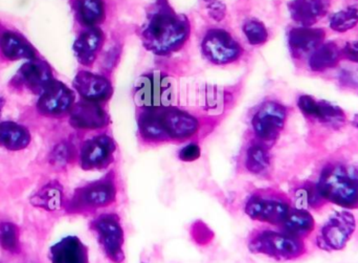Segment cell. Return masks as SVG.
Here are the masks:
<instances>
[{"label": "cell", "instance_id": "obj_16", "mask_svg": "<svg viewBox=\"0 0 358 263\" xmlns=\"http://www.w3.org/2000/svg\"><path fill=\"white\" fill-rule=\"evenodd\" d=\"M69 122L77 129H101L108 125V115L99 103L83 101L73 104L69 111Z\"/></svg>", "mask_w": 358, "mask_h": 263}, {"label": "cell", "instance_id": "obj_22", "mask_svg": "<svg viewBox=\"0 0 358 263\" xmlns=\"http://www.w3.org/2000/svg\"><path fill=\"white\" fill-rule=\"evenodd\" d=\"M279 228L292 236L304 239L315 230V220L308 210L292 207Z\"/></svg>", "mask_w": 358, "mask_h": 263}, {"label": "cell", "instance_id": "obj_12", "mask_svg": "<svg viewBox=\"0 0 358 263\" xmlns=\"http://www.w3.org/2000/svg\"><path fill=\"white\" fill-rule=\"evenodd\" d=\"M117 150L115 141L107 134H99L86 141L80 151L82 169L102 170L113 164Z\"/></svg>", "mask_w": 358, "mask_h": 263}, {"label": "cell", "instance_id": "obj_36", "mask_svg": "<svg viewBox=\"0 0 358 263\" xmlns=\"http://www.w3.org/2000/svg\"><path fill=\"white\" fill-rule=\"evenodd\" d=\"M342 57L353 63H358V41L347 42L342 50Z\"/></svg>", "mask_w": 358, "mask_h": 263}, {"label": "cell", "instance_id": "obj_4", "mask_svg": "<svg viewBox=\"0 0 358 263\" xmlns=\"http://www.w3.org/2000/svg\"><path fill=\"white\" fill-rule=\"evenodd\" d=\"M248 247L252 253L267 256L280 262L298 260L306 254L303 239L284 231L258 229L248 237Z\"/></svg>", "mask_w": 358, "mask_h": 263}, {"label": "cell", "instance_id": "obj_35", "mask_svg": "<svg viewBox=\"0 0 358 263\" xmlns=\"http://www.w3.org/2000/svg\"><path fill=\"white\" fill-rule=\"evenodd\" d=\"M201 155V149L196 143H189L187 146L182 147L179 151L178 157L182 162H194L199 159Z\"/></svg>", "mask_w": 358, "mask_h": 263}, {"label": "cell", "instance_id": "obj_25", "mask_svg": "<svg viewBox=\"0 0 358 263\" xmlns=\"http://www.w3.org/2000/svg\"><path fill=\"white\" fill-rule=\"evenodd\" d=\"M64 201L63 188L59 183L52 182L42 187L31 197V204L36 208L46 211L60 210Z\"/></svg>", "mask_w": 358, "mask_h": 263}, {"label": "cell", "instance_id": "obj_23", "mask_svg": "<svg viewBox=\"0 0 358 263\" xmlns=\"http://www.w3.org/2000/svg\"><path fill=\"white\" fill-rule=\"evenodd\" d=\"M29 129L16 122L0 123V148L10 151L23 150L31 144Z\"/></svg>", "mask_w": 358, "mask_h": 263}, {"label": "cell", "instance_id": "obj_31", "mask_svg": "<svg viewBox=\"0 0 358 263\" xmlns=\"http://www.w3.org/2000/svg\"><path fill=\"white\" fill-rule=\"evenodd\" d=\"M0 247L8 253H20V233L16 225L12 222L0 224Z\"/></svg>", "mask_w": 358, "mask_h": 263}, {"label": "cell", "instance_id": "obj_11", "mask_svg": "<svg viewBox=\"0 0 358 263\" xmlns=\"http://www.w3.org/2000/svg\"><path fill=\"white\" fill-rule=\"evenodd\" d=\"M201 48L203 56L217 65L235 62L242 55V46L225 29L208 31L202 40Z\"/></svg>", "mask_w": 358, "mask_h": 263}, {"label": "cell", "instance_id": "obj_17", "mask_svg": "<svg viewBox=\"0 0 358 263\" xmlns=\"http://www.w3.org/2000/svg\"><path fill=\"white\" fill-rule=\"evenodd\" d=\"M331 0H292L288 3L290 16L301 27H311L329 12Z\"/></svg>", "mask_w": 358, "mask_h": 263}, {"label": "cell", "instance_id": "obj_27", "mask_svg": "<svg viewBox=\"0 0 358 263\" xmlns=\"http://www.w3.org/2000/svg\"><path fill=\"white\" fill-rule=\"evenodd\" d=\"M342 59V50L334 42L323 43L311 54L309 66L313 71H325L336 66Z\"/></svg>", "mask_w": 358, "mask_h": 263}, {"label": "cell", "instance_id": "obj_19", "mask_svg": "<svg viewBox=\"0 0 358 263\" xmlns=\"http://www.w3.org/2000/svg\"><path fill=\"white\" fill-rule=\"evenodd\" d=\"M52 263H90L88 248L77 236H67L50 250Z\"/></svg>", "mask_w": 358, "mask_h": 263}, {"label": "cell", "instance_id": "obj_20", "mask_svg": "<svg viewBox=\"0 0 358 263\" xmlns=\"http://www.w3.org/2000/svg\"><path fill=\"white\" fill-rule=\"evenodd\" d=\"M17 76L24 86L38 94H41L42 90L54 80L50 65L37 59L27 61L20 67Z\"/></svg>", "mask_w": 358, "mask_h": 263}, {"label": "cell", "instance_id": "obj_32", "mask_svg": "<svg viewBox=\"0 0 358 263\" xmlns=\"http://www.w3.org/2000/svg\"><path fill=\"white\" fill-rule=\"evenodd\" d=\"M243 33L248 43L252 45H261L268 39V31L261 21L250 19L243 25Z\"/></svg>", "mask_w": 358, "mask_h": 263}, {"label": "cell", "instance_id": "obj_34", "mask_svg": "<svg viewBox=\"0 0 358 263\" xmlns=\"http://www.w3.org/2000/svg\"><path fill=\"white\" fill-rule=\"evenodd\" d=\"M206 1V10L210 18L216 21L223 20L227 14L225 4L220 0H204Z\"/></svg>", "mask_w": 358, "mask_h": 263}, {"label": "cell", "instance_id": "obj_2", "mask_svg": "<svg viewBox=\"0 0 358 263\" xmlns=\"http://www.w3.org/2000/svg\"><path fill=\"white\" fill-rule=\"evenodd\" d=\"M198 129L199 121L176 107L145 109L138 117V132L148 142L187 140Z\"/></svg>", "mask_w": 358, "mask_h": 263}, {"label": "cell", "instance_id": "obj_9", "mask_svg": "<svg viewBox=\"0 0 358 263\" xmlns=\"http://www.w3.org/2000/svg\"><path fill=\"white\" fill-rule=\"evenodd\" d=\"M90 227L96 233V239L107 258L113 263L123 262L125 260V237L119 215L115 213L101 214L92 220Z\"/></svg>", "mask_w": 358, "mask_h": 263}, {"label": "cell", "instance_id": "obj_33", "mask_svg": "<svg viewBox=\"0 0 358 263\" xmlns=\"http://www.w3.org/2000/svg\"><path fill=\"white\" fill-rule=\"evenodd\" d=\"M73 157V147L69 143H60L52 150V155H50V162H52V165L57 166V167H64L71 161Z\"/></svg>", "mask_w": 358, "mask_h": 263}, {"label": "cell", "instance_id": "obj_15", "mask_svg": "<svg viewBox=\"0 0 358 263\" xmlns=\"http://www.w3.org/2000/svg\"><path fill=\"white\" fill-rule=\"evenodd\" d=\"M73 87L80 96L90 102H104L113 96L110 81L104 76L90 71H80L73 79Z\"/></svg>", "mask_w": 358, "mask_h": 263}, {"label": "cell", "instance_id": "obj_37", "mask_svg": "<svg viewBox=\"0 0 358 263\" xmlns=\"http://www.w3.org/2000/svg\"><path fill=\"white\" fill-rule=\"evenodd\" d=\"M351 123H352V125L355 126V127L358 128V113L353 117L352 121H351Z\"/></svg>", "mask_w": 358, "mask_h": 263}, {"label": "cell", "instance_id": "obj_28", "mask_svg": "<svg viewBox=\"0 0 358 263\" xmlns=\"http://www.w3.org/2000/svg\"><path fill=\"white\" fill-rule=\"evenodd\" d=\"M76 12L82 24L94 27L104 21L105 3L103 0H77Z\"/></svg>", "mask_w": 358, "mask_h": 263}, {"label": "cell", "instance_id": "obj_8", "mask_svg": "<svg viewBox=\"0 0 358 263\" xmlns=\"http://www.w3.org/2000/svg\"><path fill=\"white\" fill-rule=\"evenodd\" d=\"M136 105L144 109L171 106L173 88L169 77L162 73L141 76L134 88Z\"/></svg>", "mask_w": 358, "mask_h": 263}, {"label": "cell", "instance_id": "obj_18", "mask_svg": "<svg viewBox=\"0 0 358 263\" xmlns=\"http://www.w3.org/2000/svg\"><path fill=\"white\" fill-rule=\"evenodd\" d=\"M326 33L323 29L300 27L292 29L288 34V44L294 58L301 59L313 54L323 44Z\"/></svg>", "mask_w": 358, "mask_h": 263}, {"label": "cell", "instance_id": "obj_13", "mask_svg": "<svg viewBox=\"0 0 358 263\" xmlns=\"http://www.w3.org/2000/svg\"><path fill=\"white\" fill-rule=\"evenodd\" d=\"M75 103V94L64 83L52 80L40 94L37 108L41 115L60 117L69 113Z\"/></svg>", "mask_w": 358, "mask_h": 263}, {"label": "cell", "instance_id": "obj_14", "mask_svg": "<svg viewBox=\"0 0 358 263\" xmlns=\"http://www.w3.org/2000/svg\"><path fill=\"white\" fill-rule=\"evenodd\" d=\"M298 106L305 117L315 120L324 125L340 128L346 123V115L341 107L324 100H317L308 94L299 98Z\"/></svg>", "mask_w": 358, "mask_h": 263}, {"label": "cell", "instance_id": "obj_5", "mask_svg": "<svg viewBox=\"0 0 358 263\" xmlns=\"http://www.w3.org/2000/svg\"><path fill=\"white\" fill-rule=\"evenodd\" d=\"M292 209V199L282 191L271 188L255 191L245 204L248 218L275 227L283 224Z\"/></svg>", "mask_w": 358, "mask_h": 263}, {"label": "cell", "instance_id": "obj_38", "mask_svg": "<svg viewBox=\"0 0 358 263\" xmlns=\"http://www.w3.org/2000/svg\"><path fill=\"white\" fill-rule=\"evenodd\" d=\"M2 106H3V101H2V99H0V113H1Z\"/></svg>", "mask_w": 358, "mask_h": 263}, {"label": "cell", "instance_id": "obj_30", "mask_svg": "<svg viewBox=\"0 0 358 263\" xmlns=\"http://www.w3.org/2000/svg\"><path fill=\"white\" fill-rule=\"evenodd\" d=\"M358 23V6H350L336 13L330 19V27L338 33H346Z\"/></svg>", "mask_w": 358, "mask_h": 263}, {"label": "cell", "instance_id": "obj_7", "mask_svg": "<svg viewBox=\"0 0 358 263\" xmlns=\"http://www.w3.org/2000/svg\"><path fill=\"white\" fill-rule=\"evenodd\" d=\"M357 230V220L348 210L330 215L317 233L315 243L323 251H341L346 247Z\"/></svg>", "mask_w": 358, "mask_h": 263}, {"label": "cell", "instance_id": "obj_10", "mask_svg": "<svg viewBox=\"0 0 358 263\" xmlns=\"http://www.w3.org/2000/svg\"><path fill=\"white\" fill-rule=\"evenodd\" d=\"M287 119V109L275 101L263 103L252 119V130L259 142L271 146L280 136Z\"/></svg>", "mask_w": 358, "mask_h": 263}, {"label": "cell", "instance_id": "obj_24", "mask_svg": "<svg viewBox=\"0 0 358 263\" xmlns=\"http://www.w3.org/2000/svg\"><path fill=\"white\" fill-rule=\"evenodd\" d=\"M0 50L8 60H33L35 50L33 46L18 34L14 31H4L0 37Z\"/></svg>", "mask_w": 358, "mask_h": 263}, {"label": "cell", "instance_id": "obj_3", "mask_svg": "<svg viewBox=\"0 0 358 263\" xmlns=\"http://www.w3.org/2000/svg\"><path fill=\"white\" fill-rule=\"evenodd\" d=\"M327 203L346 210L358 209V166L353 164H327L317 182Z\"/></svg>", "mask_w": 358, "mask_h": 263}, {"label": "cell", "instance_id": "obj_26", "mask_svg": "<svg viewBox=\"0 0 358 263\" xmlns=\"http://www.w3.org/2000/svg\"><path fill=\"white\" fill-rule=\"evenodd\" d=\"M292 201L294 203V208L304 210H319L323 208L326 204L317 183L306 182L296 187L294 190V197Z\"/></svg>", "mask_w": 358, "mask_h": 263}, {"label": "cell", "instance_id": "obj_29", "mask_svg": "<svg viewBox=\"0 0 358 263\" xmlns=\"http://www.w3.org/2000/svg\"><path fill=\"white\" fill-rule=\"evenodd\" d=\"M271 166V155L268 146L257 141L252 143L245 155V167L252 174H262Z\"/></svg>", "mask_w": 358, "mask_h": 263}, {"label": "cell", "instance_id": "obj_1", "mask_svg": "<svg viewBox=\"0 0 358 263\" xmlns=\"http://www.w3.org/2000/svg\"><path fill=\"white\" fill-rule=\"evenodd\" d=\"M189 33V19L176 13L168 0H157L141 29V38L147 50L166 56L178 50Z\"/></svg>", "mask_w": 358, "mask_h": 263}, {"label": "cell", "instance_id": "obj_21", "mask_svg": "<svg viewBox=\"0 0 358 263\" xmlns=\"http://www.w3.org/2000/svg\"><path fill=\"white\" fill-rule=\"evenodd\" d=\"M104 42V34L98 27L83 31L73 43V52L81 64L92 65Z\"/></svg>", "mask_w": 358, "mask_h": 263}, {"label": "cell", "instance_id": "obj_6", "mask_svg": "<svg viewBox=\"0 0 358 263\" xmlns=\"http://www.w3.org/2000/svg\"><path fill=\"white\" fill-rule=\"evenodd\" d=\"M117 187L115 172L110 171L105 176L88 183L75 191L69 201V211L73 213L94 211L108 207L117 199Z\"/></svg>", "mask_w": 358, "mask_h": 263}]
</instances>
